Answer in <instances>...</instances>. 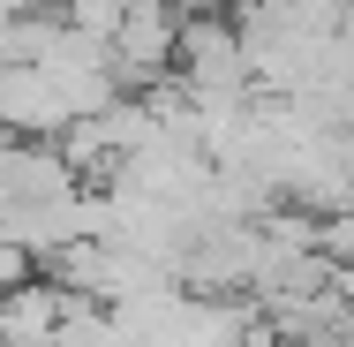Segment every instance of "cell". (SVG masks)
Segmentation results:
<instances>
[{"label":"cell","mask_w":354,"mask_h":347,"mask_svg":"<svg viewBox=\"0 0 354 347\" xmlns=\"http://www.w3.org/2000/svg\"><path fill=\"white\" fill-rule=\"evenodd\" d=\"M61 317H68V294H61L53 279H38V287L15 279V287L0 294V347H53Z\"/></svg>","instance_id":"obj_1"},{"label":"cell","mask_w":354,"mask_h":347,"mask_svg":"<svg viewBox=\"0 0 354 347\" xmlns=\"http://www.w3.org/2000/svg\"><path fill=\"white\" fill-rule=\"evenodd\" d=\"M317 249H324L332 265H354V211H332V219L317 226Z\"/></svg>","instance_id":"obj_2"},{"label":"cell","mask_w":354,"mask_h":347,"mask_svg":"<svg viewBox=\"0 0 354 347\" xmlns=\"http://www.w3.org/2000/svg\"><path fill=\"white\" fill-rule=\"evenodd\" d=\"M286 347H332V340H317V332H301V340H286ZM339 347H347V340H339Z\"/></svg>","instance_id":"obj_3"}]
</instances>
